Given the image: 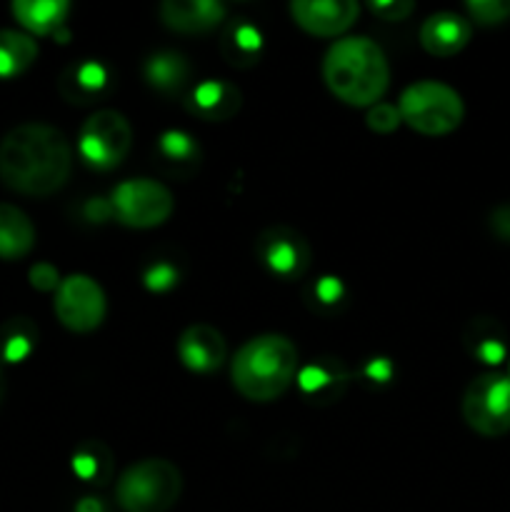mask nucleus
<instances>
[{"instance_id":"obj_32","label":"nucleus","mask_w":510,"mask_h":512,"mask_svg":"<svg viewBox=\"0 0 510 512\" xmlns=\"http://www.w3.org/2000/svg\"><path fill=\"white\" fill-rule=\"evenodd\" d=\"M490 230L498 240L510 243V205H498V208L490 213Z\"/></svg>"},{"instance_id":"obj_7","label":"nucleus","mask_w":510,"mask_h":512,"mask_svg":"<svg viewBox=\"0 0 510 512\" xmlns=\"http://www.w3.org/2000/svg\"><path fill=\"white\" fill-rule=\"evenodd\" d=\"M113 215L123 225L135 230L158 228L170 218L175 208L173 193L163 183L150 178L123 180L110 195Z\"/></svg>"},{"instance_id":"obj_16","label":"nucleus","mask_w":510,"mask_h":512,"mask_svg":"<svg viewBox=\"0 0 510 512\" xmlns=\"http://www.w3.org/2000/svg\"><path fill=\"white\" fill-rule=\"evenodd\" d=\"M463 345L475 360L485 365H500L508 355V333L495 318H473L463 330Z\"/></svg>"},{"instance_id":"obj_12","label":"nucleus","mask_w":510,"mask_h":512,"mask_svg":"<svg viewBox=\"0 0 510 512\" xmlns=\"http://www.w3.org/2000/svg\"><path fill=\"white\" fill-rule=\"evenodd\" d=\"M228 345L223 333L208 323H195L185 328L178 338V358L193 373H213L225 363Z\"/></svg>"},{"instance_id":"obj_23","label":"nucleus","mask_w":510,"mask_h":512,"mask_svg":"<svg viewBox=\"0 0 510 512\" xmlns=\"http://www.w3.org/2000/svg\"><path fill=\"white\" fill-rule=\"evenodd\" d=\"M73 473L85 483H108L113 475V455L100 440H88L73 453Z\"/></svg>"},{"instance_id":"obj_19","label":"nucleus","mask_w":510,"mask_h":512,"mask_svg":"<svg viewBox=\"0 0 510 512\" xmlns=\"http://www.w3.org/2000/svg\"><path fill=\"white\" fill-rule=\"evenodd\" d=\"M108 88V70L98 60H80L60 75V93L70 103H90Z\"/></svg>"},{"instance_id":"obj_11","label":"nucleus","mask_w":510,"mask_h":512,"mask_svg":"<svg viewBox=\"0 0 510 512\" xmlns=\"http://www.w3.org/2000/svg\"><path fill=\"white\" fill-rule=\"evenodd\" d=\"M358 3L353 0H295L290 3V15L295 25L318 38L343 35L358 20Z\"/></svg>"},{"instance_id":"obj_35","label":"nucleus","mask_w":510,"mask_h":512,"mask_svg":"<svg viewBox=\"0 0 510 512\" xmlns=\"http://www.w3.org/2000/svg\"><path fill=\"white\" fill-rule=\"evenodd\" d=\"M110 215H113V205H110V200L93 198L88 205H85V218L95 220V223H103V220H108Z\"/></svg>"},{"instance_id":"obj_22","label":"nucleus","mask_w":510,"mask_h":512,"mask_svg":"<svg viewBox=\"0 0 510 512\" xmlns=\"http://www.w3.org/2000/svg\"><path fill=\"white\" fill-rule=\"evenodd\" d=\"M38 58V43L20 30H0V78H13Z\"/></svg>"},{"instance_id":"obj_4","label":"nucleus","mask_w":510,"mask_h":512,"mask_svg":"<svg viewBox=\"0 0 510 512\" xmlns=\"http://www.w3.org/2000/svg\"><path fill=\"white\" fill-rule=\"evenodd\" d=\"M183 493V475L170 460L145 458L123 470L115 498L123 512H168Z\"/></svg>"},{"instance_id":"obj_17","label":"nucleus","mask_w":510,"mask_h":512,"mask_svg":"<svg viewBox=\"0 0 510 512\" xmlns=\"http://www.w3.org/2000/svg\"><path fill=\"white\" fill-rule=\"evenodd\" d=\"M70 5L65 0H15L13 15L25 30L35 35H58L68 38L63 30Z\"/></svg>"},{"instance_id":"obj_6","label":"nucleus","mask_w":510,"mask_h":512,"mask_svg":"<svg viewBox=\"0 0 510 512\" xmlns=\"http://www.w3.org/2000/svg\"><path fill=\"white\" fill-rule=\"evenodd\" d=\"M460 408L468 428L483 438L510 433V378L500 373L478 375L465 388Z\"/></svg>"},{"instance_id":"obj_31","label":"nucleus","mask_w":510,"mask_h":512,"mask_svg":"<svg viewBox=\"0 0 510 512\" xmlns=\"http://www.w3.org/2000/svg\"><path fill=\"white\" fill-rule=\"evenodd\" d=\"M370 10L383 20H388V23H395V20L408 18L415 5L410 0H388V3H370Z\"/></svg>"},{"instance_id":"obj_34","label":"nucleus","mask_w":510,"mask_h":512,"mask_svg":"<svg viewBox=\"0 0 510 512\" xmlns=\"http://www.w3.org/2000/svg\"><path fill=\"white\" fill-rule=\"evenodd\" d=\"M365 375H368L373 383H388L390 375H393V365L385 358H373L368 363V368H365Z\"/></svg>"},{"instance_id":"obj_26","label":"nucleus","mask_w":510,"mask_h":512,"mask_svg":"<svg viewBox=\"0 0 510 512\" xmlns=\"http://www.w3.org/2000/svg\"><path fill=\"white\" fill-rule=\"evenodd\" d=\"M35 338H38V333H35V328L28 320H13V323L3 330V338H0V355H3L8 363H20V360H25L30 355Z\"/></svg>"},{"instance_id":"obj_18","label":"nucleus","mask_w":510,"mask_h":512,"mask_svg":"<svg viewBox=\"0 0 510 512\" xmlns=\"http://www.w3.org/2000/svg\"><path fill=\"white\" fill-rule=\"evenodd\" d=\"M190 105H193L195 115L210 120V123L228 120L230 115L238 113L240 93L228 80H205L190 95Z\"/></svg>"},{"instance_id":"obj_37","label":"nucleus","mask_w":510,"mask_h":512,"mask_svg":"<svg viewBox=\"0 0 510 512\" xmlns=\"http://www.w3.org/2000/svg\"><path fill=\"white\" fill-rule=\"evenodd\" d=\"M508 378H510V368H508Z\"/></svg>"},{"instance_id":"obj_36","label":"nucleus","mask_w":510,"mask_h":512,"mask_svg":"<svg viewBox=\"0 0 510 512\" xmlns=\"http://www.w3.org/2000/svg\"><path fill=\"white\" fill-rule=\"evenodd\" d=\"M75 512H103V505L98 498H83L75 505Z\"/></svg>"},{"instance_id":"obj_24","label":"nucleus","mask_w":510,"mask_h":512,"mask_svg":"<svg viewBox=\"0 0 510 512\" xmlns=\"http://www.w3.org/2000/svg\"><path fill=\"white\" fill-rule=\"evenodd\" d=\"M188 73V63L178 53H155L145 63V80L153 88L163 90V93H173V90L183 88L185 80H188Z\"/></svg>"},{"instance_id":"obj_2","label":"nucleus","mask_w":510,"mask_h":512,"mask_svg":"<svg viewBox=\"0 0 510 512\" xmlns=\"http://www.w3.org/2000/svg\"><path fill=\"white\" fill-rule=\"evenodd\" d=\"M323 80L335 98L353 108H373L390 85L383 48L365 35L335 40L323 58Z\"/></svg>"},{"instance_id":"obj_14","label":"nucleus","mask_w":510,"mask_h":512,"mask_svg":"<svg viewBox=\"0 0 510 512\" xmlns=\"http://www.w3.org/2000/svg\"><path fill=\"white\" fill-rule=\"evenodd\" d=\"M473 25L458 13H435L420 25V45L435 58H453L470 43Z\"/></svg>"},{"instance_id":"obj_21","label":"nucleus","mask_w":510,"mask_h":512,"mask_svg":"<svg viewBox=\"0 0 510 512\" xmlns=\"http://www.w3.org/2000/svg\"><path fill=\"white\" fill-rule=\"evenodd\" d=\"M220 50L228 58V63L238 65V68H250V65L258 63L260 53H263V35L253 23L238 18L225 28Z\"/></svg>"},{"instance_id":"obj_33","label":"nucleus","mask_w":510,"mask_h":512,"mask_svg":"<svg viewBox=\"0 0 510 512\" xmlns=\"http://www.w3.org/2000/svg\"><path fill=\"white\" fill-rule=\"evenodd\" d=\"M315 298L325 305H333L343 298V285L338 278H320L315 283Z\"/></svg>"},{"instance_id":"obj_5","label":"nucleus","mask_w":510,"mask_h":512,"mask_svg":"<svg viewBox=\"0 0 510 512\" xmlns=\"http://www.w3.org/2000/svg\"><path fill=\"white\" fill-rule=\"evenodd\" d=\"M398 113L420 135H448L463 123L465 105L458 90L440 80H418L400 93Z\"/></svg>"},{"instance_id":"obj_8","label":"nucleus","mask_w":510,"mask_h":512,"mask_svg":"<svg viewBox=\"0 0 510 512\" xmlns=\"http://www.w3.org/2000/svg\"><path fill=\"white\" fill-rule=\"evenodd\" d=\"M133 145V128L118 110H98L80 128L78 150L93 168H115Z\"/></svg>"},{"instance_id":"obj_1","label":"nucleus","mask_w":510,"mask_h":512,"mask_svg":"<svg viewBox=\"0 0 510 512\" xmlns=\"http://www.w3.org/2000/svg\"><path fill=\"white\" fill-rule=\"evenodd\" d=\"M73 148L58 128L23 123L0 140V180L10 190L45 198L68 183Z\"/></svg>"},{"instance_id":"obj_29","label":"nucleus","mask_w":510,"mask_h":512,"mask_svg":"<svg viewBox=\"0 0 510 512\" xmlns=\"http://www.w3.org/2000/svg\"><path fill=\"white\" fill-rule=\"evenodd\" d=\"M175 283H178V270L168 263H155L153 268L145 273V285H148L150 290H155V293L173 288Z\"/></svg>"},{"instance_id":"obj_15","label":"nucleus","mask_w":510,"mask_h":512,"mask_svg":"<svg viewBox=\"0 0 510 512\" xmlns=\"http://www.w3.org/2000/svg\"><path fill=\"white\" fill-rule=\"evenodd\" d=\"M160 20L178 33H208L225 20V5L218 0H165Z\"/></svg>"},{"instance_id":"obj_25","label":"nucleus","mask_w":510,"mask_h":512,"mask_svg":"<svg viewBox=\"0 0 510 512\" xmlns=\"http://www.w3.org/2000/svg\"><path fill=\"white\" fill-rule=\"evenodd\" d=\"M158 155L163 158L165 165L170 168H193L200 158V148L188 133L183 130H168V133L160 135L158 143Z\"/></svg>"},{"instance_id":"obj_30","label":"nucleus","mask_w":510,"mask_h":512,"mask_svg":"<svg viewBox=\"0 0 510 512\" xmlns=\"http://www.w3.org/2000/svg\"><path fill=\"white\" fill-rule=\"evenodd\" d=\"M28 278H30V285H33L35 290H40V293H50V290L60 288V275L50 263L33 265L28 273Z\"/></svg>"},{"instance_id":"obj_13","label":"nucleus","mask_w":510,"mask_h":512,"mask_svg":"<svg viewBox=\"0 0 510 512\" xmlns=\"http://www.w3.org/2000/svg\"><path fill=\"white\" fill-rule=\"evenodd\" d=\"M300 395L310 405H333L345 395L350 373L338 358H315L298 373Z\"/></svg>"},{"instance_id":"obj_9","label":"nucleus","mask_w":510,"mask_h":512,"mask_svg":"<svg viewBox=\"0 0 510 512\" xmlns=\"http://www.w3.org/2000/svg\"><path fill=\"white\" fill-rule=\"evenodd\" d=\"M105 293L88 275H68L55 290V315L73 333H90L105 320Z\"/></svg>"},{"instance_id":"obj_28","label":"nucleus","mask_w":510,"mask_h":512,"mask_svg":"<svg viewBox=\"0 0 510 512\" xmlns=\"http://www.w3.org/2000/svg\"><path fill=\"white\" fill-rule=\"evenodd\" d=\"M365 123H368L370 130L375 133H393L403 120H400L398 105L390 103H378L373 108H368V115H365Z\"/></svg>"},{"instance_id":"obj_3","label":"nucleus","mask_w":510,"mask_h":512,"mask_svg":"<svg viewBox=\"0 0 510 512\" xmlns=\"http://www.w3.org/2000/svg\"><path fill=\"white\" fill-rule=\"evenodd\" d=\"M230 378L235 390L250 403L278 400L298 378V348L278 333L250 338L235 353Z\"/></svg>"},{"instance_id":"obj_27","label":"nucleus","mask_w":510,"mask_h":512,"mask_svg":"<svg viewBox=\"0 0 510 512\" xmlns=\"http://www.w3.org/2000/svg\"><path fill=\"white\" fill-rule=\"evenodd\" d=\"M465 10L478 25H500L510 20V0H470Z\"/></svg>"},{"instance_id":"obj_20","label":"nucleus","mask_w":510,"mask_h":512,"mask_svg":"<svg viewBox=\"0 0 510 512\" xmlns=\"http://www.w3.org/2000/svg\"><path fill=\"white\" fill-rule=\"evenodd\" d=\"M35 245V228L20 208L0 203V258L18 260Z\"/></svg>"},{"instance_id":"obj_10","label":"nucleus","mask_w":510,"mask_h":512,"mask_svg":"<svg viewBox=\"0 0 510 512\" xmlns=\"http://www.w3.org/2000/svg\"><path fill=\"white\" fill-rule=\"evenodd\" d=\"M258 255L265 268L283 280H295L308 270L310 248L295 230L270 228L258 238Z\"/></svg>"}]
</instances>
